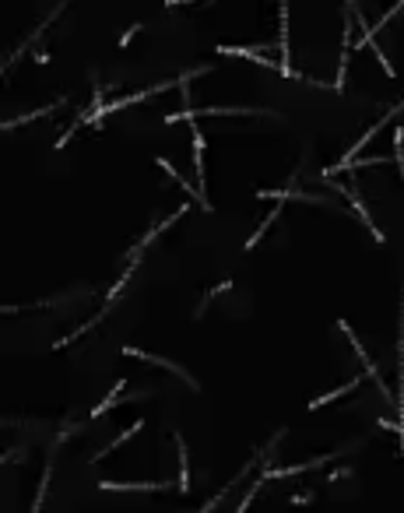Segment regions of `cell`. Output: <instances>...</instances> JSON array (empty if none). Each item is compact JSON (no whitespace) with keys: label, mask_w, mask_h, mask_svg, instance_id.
<instances>
[{"label":"cell","mask_w":404,"mask_h":513,"mask_svg":"<svg viewBox=\"0 0 404 513\" xmlns=\"http://www.w3.org/2000/svg\"><path fill=\"white\" fill-rule=\"evenodd\" d=\"M124 387H127V380H117V387H112V390H109V394L102 397V401H99V405L92 408V419H99V415H106L109 408H117V397L124 394Z\"/></svg>","instance_id":"cell-8"},{"label":"cell","mask_w":404,"mask_h":513,"mask_svg":"<svg viewBox=\"0 0 404 513\" xmlns=\"http://www.w3.org/2000/svg\"><path fill=\"white\" fill-rule=\"evenodd\" d=\"M194 131V162H197V180L204 183V134L197 131V127H190Z\"/></svg>","instance_id":"cell-12"},{"label":"cell","mask_w":404,"mask_h":513,"mask_svg":"<svg viewBox=\"0 0 404 513\" xmlns=\"http://www.w3.org/2000/svg\"><path fill=\"white\" fill-rule=\"evenodd\" d=\"M141 429H144V422H141V419H137V422H134V426H127V429H124V432H120V436H117V439H112V443H109V446H102V450H99V453H95V461H106V453H112V450H117V446H120V443H127V439H131V436H137V432H141Z\"/></svg>","instance_id":"cell-7"},{"label":"cell","mask_w":404,"mask_h":513,"mask_svg":"<svg viewBox=\"0 0 404 513\" xmlns=\"http://www.w3.org/2000/svg\"><path fill=\"white\" fill-rule=\"evenodd\" d=\"M394 162L401 169V180H404V127L394 131Z\"/></svg>","instance_id":"cell-13"},{"label":"cell","mask_w":404,"mask_h":513,"mask_svg":"<svg viewBox=\"0 0 404 513\" xmlns=\"http://www.w3.org/2000/svg\"><path fill=\"white\" fill-rule=\"evenodd\" d=\"M344 450H337V453H323V457H313V461H303V464H292V468H267L264 471V482H278V478H292V475H303V471H313V468H320V464H327V461H337Z\"/></svg>","instance_id":"cell-4"},{"label":"cell","mask_w":404,"mask_h":513,"mask_svg":"<svg viewBox=\"0 0 404 513\" xmlns=\"http://www.w3.org/2000/svg\"><path fill=\"white\" fill-rule=\"evenodd\" d=\"M359 380H362V376H355V380H348V383H344V387H337V390H330V394H323V397H317V401H313V405H306V408H310V412H317V408H323V405H330V401H337V397H341V394H348V390H355V387H359Z\"/></svg>","instance_id":"cell-9"},{"label":"cell","mask_w":404,"mask_h":513,"mask_svg":"<svg viewBox=\"0 0 404 513\" xmlns=\"http://www.w3.org/2000/svg\"><path fill=\"white\" fill-rule=\"evenodd\" d=\"M176 450H180V468H183V475H180V492H190V457H187L183 436H176Z\"/></svg>","instance_id":"cell-10"},{"label":"cell","mask_w":404,"mask_h":513,"mask_svg":"<svg viewBox=\"0 0 404 513\" xmlns=\"http://www.w3.org/2000/svg\"><path fill=\"white\" fill-rule=\"evenodd\" d=\"M102 492H165V482H99Z\"/></svg>","instance_id":"cell-6"},{"label":"cell","mask_w":404,"mask_h":513,"mask_svg":"<svg viewBox=\"0 0 404 513\" xmlns=\"http://www.w3.org/2000/svg\"><path fill=\"white\" fill-rule=\"evenodd\" d=\"M278 215H281V208H274V211H271V215H267V218H264V221L257 225V233H253V236L246 239V250H253V246H257V243L264 239V233H267V229H271V225L278 221Z\"/></svg>","instance_id":"cell-11"},{"label":"cell","mask_w":404,"mask_h":513,"mask_svg":"<svg viewBox=\"0 0 404 513\" xmlns=\"http://www.w3.org/2000/svg\"><path fill=\"white\" fill-rule=\"evenodd\" d=\"M124 355H127V359H144V362H151V366H162V369H169V373H176V376H180L190 390H201V383H197L187 369H180L176 362H169V359H162V355H148V352H141V348H134V345H127V348H124Z\"/></svg>","instance_id":"cell-3"},{"label":"cell","mask_w":404,"mask_h":513,"mask_svg":"<svg viewBox=\"0 0 404 513\" xmlns=\"http://www.w3.org/2000/svg\"><path fill=\"white\" fill-rule=\"evenodd\" d=\"M337 327L344 330V337H348V341H352V352L359 355V362H362V369H366V376H369V380H376V387L383 390V397H387V401H390V390H387V380L380 376V369H376V362H373V359L366 355V348L359 345V337L352 334V327H348V323H344V320H337Z\"/></svg>","instance_id":"cell-1"},{"label":"cell","mask_w":404,"mask_h":513,"mask_svg":"<svg viewBox=\"0 0 404 513\" xmlns=\"http://www.w3.org/2000/svg\"><path fill=\"white\" fill-rule=\"evenodd\" d=\"M320 183H327V187H334V190H341L344 197H348V204H352V211L359 215V221H362V225H366V229L373 233V239H376V243H387V236H383V233L376 229V225H373V218H369V211H366V204H362V197H359L355 190H348V187H341V183H337L334 176H330V180H320Z\"/></svg>","instance_id":"cell-2"},{"label":"cell","mask_w":404,"mask_h":513,"mask_svg":"<svg viewBox=\"0 0 404 513\" xmlns=\"http://www.w3.org/2000/svg\"><path fill=\"white\" fill-rule=\"evenodd\" d=\"M257 197L260 201H303V204H313V208H327L323 197H313L306 190H260Z\"/></svg>","instance_id":"cell-5"}]
</instances>
